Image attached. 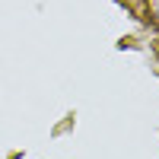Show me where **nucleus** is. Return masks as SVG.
I'll return each mask as SVG.
<instances>
[{
  "instance_id": "f257e3e1",
  "label": "nucleus",
  "mask_w": 159,
  "mask_h": 159,
  "mask_svg": "<svg viewBox=\"0 0 159 159\" xmlns=\"http://www.w3.org/2000/svg\"><path fill=\"white\" fill-rule=\"evenodd\" d=\"M156 19H159V10H156Z\"/></svg>"
}]
</instances>
